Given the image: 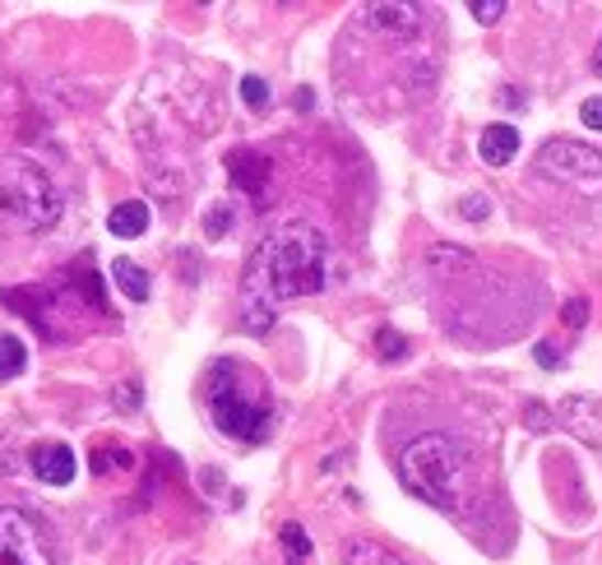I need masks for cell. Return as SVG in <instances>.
I'll return each mask as SVG.
<instances>
[{
    "label": "cell",
    "mask_w": 602,
    "mask_h": 565,
    "mask_svg": "<svg viewBox=\"0 0 602 565\" xmlns=\"http://www.w3.org/2000/svg\"><path fill=\"white\" fill-rule=\"evenodd\" d=\"M278 542H283V556H287V565H310V537H306V529H302V524H283Z\"/></svg>",
    "instance_id": "16"
},
{
    "label": "cell",
    "mask_w": 602,
    "mask_h": 565,
    "mask_svg": "<svg viewBox=\"0 0 602 565\" xmlns=\"http://www.w3.org/2000/svg\"><path fill=\"white\" fill-rule=\"evenodd\" d=\"M459 214H463V218H473V222H482L492 209H486V195H468L463 205H459Z\"/></svg>",
    "instance_id": "24"
},
{
    "label": "cell",
    "mask_w": 602,
    "mask_h": 565,
    "mask_svg": "<svg viewBox=\"0 0 602 565\" xmlns=\"http://www.w3.org/2000/svg\"><path fill=\"white\" fill-rule=\"evenodd\" d=\"M593 75H602V37H598V52H593Z\"/></svg>",
    "instance_id": "29"
},
{
    "label": "cell",
    "mask_w": 602,
    "mask_h": 565,
    "mask_svg": "<svg viewBox=\"0 0 602 565\" xmlns=\"http://www.w3.org/2000/svg\"><path fill=\"white\" fill-rule=\"evenodd\" d=\"M362 19L375 29V33H394V37H408L417 33V6H366Z\"/></svg>",
    "instance_id": "11"
},
{
    "label": "cell",
    "mask_w": 602,
    "mask_h": 565,
    "mask_svg": "<svg viewBox=\"0 0 602 565\" xmlns=\"http://www.w3.org/2000/svg\"><path fill=\"white\" fill-rule=\"evenodd\" d=\"M538 172H547L556 181H598L602 153L584 140H547L538 149Z\"/></svg>",
    "instance_id": "6"
},
{
    "label": "cell",
    "mask_w": 602,
    "mask_h": 565,
    "mask_svg": "<svg viewBox=\"0 0 602 565\" xmlns=\"http://www.w3.org/2000/svg\"><path fill=\"white\" fill-rule=\"evenodd\" d=\"M561 417L566 426L579 436V441H589V445H602V403L598 399H566L561 403Z\"/></svg>",
    "instance_id": "9"
},
{
    "label": "cell",
    "mask_w": 602,
    "mask_h": 565,
    "mask_svg": "<svg viewBox=\"0 0 602 565\" xmlns=\"http://www.w3.org/2000/svg\"><path fill=\"white\" fill-rule=\"evenodd\" d=\"M375 348H381L385 361H398V357L408 352V338L398 334V329H381V334H375Z\"/></svg>",
    "instance_id": "20"
},
{
    "label": "cell",
    "mask_w": 602,
    "mask_h": 565,
    "mask_svg": "<svg viewBox=\"0 0 602 565\" xmlns=\"http://www.w3.org/2000/svg\"><path fill=\"white\" fill-rule=\"evenodd\" d=\"M228 176H232V186H237L241 195L264 199V186H270L274 167H270V157L255 153V149H232V153H228Z\"/></svg>",
    "instance_id": "8"
},
{
    "label": "cell",
    "mask_w": 602,
    "mask_h": 565,
    "mask_svg": "<svg viewBox=\"0 0 602 565\" xmlns=\"http://www.w3.org/2000/svg\"><path fill=\"white\" fill-rule=\"evenodd\" d=\"M478 153H482L486 167H510V163H515V153H519V130L505 126V121L486 126L482 140H478Z\"/></svg>",
    "instance_id": "10"
},
{
    "label": "cell",
    "mask_w": 602,
    "mask_h": 565,
    "mask_svg": "<svg viewBox=\"0 0 602 565\" xmlns=\"http://www.w3.org/2000/svg\"><path fill=\"white\" fill-rule=\"evenodd\" d=\"M538 367H547V371H561V367H566L561 348H556V344H538Z\"/></svg>",
    "instance_id": "25"
},
{
    "label": "cell",
    "mask_w": 602,
    "mask_h": 565,
    "mask_svg": "<svg viewBox=\"0 0 602 565\" xmlns=\"http://www.w3.org/2000/svg\"><path fill=\"white\" fill-rule=\"evenodd\" d=\"M205 409H209L218 432L228 441H241V445L270 441L274 417H278L270 380H264L255 367H247V361H232V357H218L209 367V376H205Z\"/></svg>",
    "instance_id": "2"
},
{
    "label": "cell",
    "mask_w": 602,
    "mask_h": 565,
    "mask_svg": "<svg viewBox=\"0 0 602 565\" xmlns=\"http://www.w3.org/2000/svg\"><path fill=\"white\" fill-rule=\"evenodd\" d=\"M241 102H247L251 111H264L270 107V84H264L260 75H247L241 79Z\"/></svg>",
    "instance_id": "18"
},
{
    "label": "cell",
    "mask_w": 602,
    "mask_h": 565,
    "mask_svg": "<svg viewBox=\"0 0 602 565\" xmlns=\"http://www.w3.org/2000/svg\"><path fill=\"white\" fill-rule=\"evenodd\" d=\"M561 320H566L570 329H584V325H589V302H584V297H570L566 311H561Z\"/></svg>",
    "instance_id": "22"
},
{
    "label": "cell",
    "mask_w": 602,
    "mask_h": 565,
    "mask_svg": "<svg viewBox=\"0 0 602 565\" xmlns=\"http://www.w3.org/2000/svg\"><path fill=\"white\" fill-rule=\"evenodd\" d=\"M468 14H473L478 24H486V29H492L496 19L505 14V0H468Z\"/></svg>",
    "instance_id": "21"
},
{
    "label": "cell",
    "mask_w": 602,
    "mask_h": 565,
    "mask_svg": "<svg viewBox=\"0 0 602 565\" xmlns=\"http://www.w3.org/2000/svg\"><path fill=\"white\" fill-rule=\"evenodd\" d=\"M297 107H302V111L316 107V98H310V88H297Z\"/></svg>",
    "instance_id": "28"
},
{
    "label": "cell",
    "mask_w": 602,
    "mask_h": 565,
    "mask_svg": "<svg viewBox=\"0 0 602 565\" xmlns=\"http://www.w3.org/2000/svg\"><path fill=\"white\" fill-rule=\"evenodd\" d=\"M29 464H33V478L47 482V487H70L75 472H79L75 449L65 445V441H42V445H33Z\"/></svg>",
    "instance_id": "7"
},
{
    "label": "cell",
    "mask_w": 602,
    "mask_h": 565,
    "mask_svg": "<svg viewBox=\"0 0 602 565\" xmlns=\"http://www.w3.org/2000/svg\"><path fill=\"white\" fill-rule=\"evenodd\" d=\"M398 482H404V491L417 496V501L455 514L463 501V449L440 432L408 441L404 455H398Z\"/></svg>",
    "instance_id": "4"
},
{
    "label": "cell",
    "mask_w": 602,
    "mask_h": 565,
    "mask_svg": "<svg viewBox=\"0 0 602 565\" xmlns=\"http://www.w3.org/2000/svg\"><path fill=\"white\" fill-rule=\"evenodd\" d=\"M107 232L111 237H144L149 232V205L144 199H125L107 214Z\"/></svg>",
    "instance_id": "12"
},
{
    "label": "cell",
    "mask_w": 602,
    "mask_h": 565,
    "mask_svg": "<svg viewBox=\"0 0 602 565\" xmlns=\"http://www.w3.org/2000/svg\"><path fill=\"white\" fill-rule=\"evenodd\" d=\"M111 279H117V287L125 292L130 302H149V292H153V283H149V274L135 264V260H111Z\"/></svg>",
    "instance_id": "13"
},
{
    "label": "cell",
    "mask_w": 602,
    "mask_h": 565,
    "mask_svg": "<svg viewBox=\"0 0 602 565\" xmlns=\"http://www.w3.org/2000/svg\"><path fill=\"white\" fill-rule=\"evenodd\" d=\"M232 232V205H214L209 214H205V237L209 241H222Z\"/></svg>",
    "instance_id": "17"
},
{
    "label": "cell",
    "mask_w": 602,
    "mask_h": 565,
    "mask_svg": "<svg viewBox=\"0 0 602 565\" xmlns=\"http://www.w3.org/2000/svg\"><path fill=\"white\" fill-rule=\"evenodd\" d=\"M140 403H144L140 380H125V385H117V394H111V409H117V413H135Z\"/></svg>",
    "instance_id": "19"
},
{
    "label": "cell",
    "mask_w": 602,
    "mask_h": 565,
    "mask_svg": "<svg viewBox=\"0 0 602 565\" xmlns=\"http://www.w3.org/2000/svg\"><path fill=\"white\" fill-rule=\"evenodd\" d=\"M0 565H52L42 524L19 506H0Z\"/></svg>",
    "instance_id": "5"
},
{
    "label": "cell",
    "mask_w": 602,
    "mask_h": 565,
    "mask_svg": "<svg viewBox=\"0 0 602 565\" xmlns=\"http://www.w3.org/2000/svg\"><path fill=\"white\" fill-rule=\"evenodd\" d=\"M325 264L329 246L310 222H283L255 246L247 264V283H241V315H247L251 334L274 329V306L278 302H302L316 297L325 287Z\"/></svg>",
    "instance_id": "1"
},
{
    "label": "cell",
    "mask_w": 602,
    "mask_h": 565,
    "mask_svg": "<svg viewBox=\"0 0 602 565\" xmlns=\"http://www.w3.org/2000/svg\"><path fill=\"white\" fill-rule=\"evenodd\" d=\"M343 565H408V561L394 556L390 547H381V542H371V537H352L343 547Z\"/></svg>",
    "instance_id": "14"
},
{
    "label": "cell",
    "mask_w": 602,
    "mask_h": 565,
    "mask_svg": "<svg viewBox=\"0 0 602 565\" xmlns=\"http://www.w3.org/2000/svg\"><path fill=\"white\" fill-rule=\"evenodd\" d=\"M65 195L56 176L24 153L0 157V222L19 232H47L61 222Z\"/></svg>",
    "instance_id": "3"
},
{
    "label": "cell",
    "mask_w": 602,
    "mask_h": 565,
    "mask_svg": "<svg viewBox=\"0 0 602 565\" xmlns=\"http://www.w3.org/2000/svg\"><path fill=\"white\" fill-rule=\"evenodd\" d=\"M431 264H455V269H463L468 256H463V251H431Z\"/></svg>",
    "instance_id": "27"
},
{
    "label": "cell",
    "mask_w": 602,
    "mask_h": 565,
    "mask_svg": "<svg viewBox=\"0 0 602 565\" xmlns=\"http://www.w3.org/2000/svg\"><path fill=\"white\" fill-rule=\"evenodd\" d=\"M579 121H584L589 130H602V98H589L584 107H579Z\"/></svg>",
    "instance_id": "26"
},
{
    "label": "cell",
    "mask_w": 602,
    "mask_h": 565,
    "mask_svg": "<svg viewBox=\"0 0 602 565\" xmlns=\"http://www.w3.org/2000/svg\"><path fill=\"white\" fill-rule=\"evenodd\" d=\"M24 367H29V348H24V338L0 334V385H10L14 376H24Z\"/></svg>",
    "instance_id": "15"
},
{
    "label": "cell",
    "mask_w": 602,
    "mask_h": 565,
    "mask_svg": "<svg viewBox=\"0 0 602 565\" xmlns=\"http://www.w3.org/2000/svg\"><path fill=\"white\" fill-rule=\"evenodd\" d=\"M524 422H528V432H551V413L543 409V403H528V409H524Z\"/></svg>",
    "instance_id": "23"
}]
</instances>
